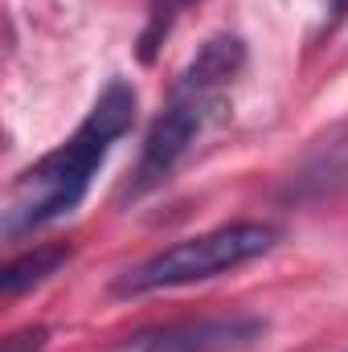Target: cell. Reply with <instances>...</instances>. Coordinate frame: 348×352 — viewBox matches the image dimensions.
<instances>
[{"instance_id": "4", "label": "cell", "mask_w": 348, "mask_h": 352, "mask_svg": "<svg viewBox=\"0 0 348 352\" xmlns=\"http://www.w3.org/2000/svg\"><path fill=\"white\" fill-rule=\"evenodd\" d=\"M348 188V119L336 123L324 140L312 144V152L291 173V197L295 201H324Z\"/></svg>"}, {"instance_id": "5", "label": "cell", "mask_w": 348, "mask_h": 352, "mask_svg": "<svg viewBox=\"0 0 348 352\" xmlns=\"http://www.w3.org/2000/svg\"><path fill=\"white\" fill-rule=\"evenodd\" d=\"M66 258H70L66 246H45V250L21 254V258H12V263L4 266V274H0V291L12 299V295H21V291H29V287L45 283V278L66 263Z\"/></svg>"}, {"instance_id": "3", "label": "cell", "mask_w": 348, "mask_h": 352, "mask_svg": "<svg viewBox=\"0 0 348 352\" xmlns=\"http://www.w3.org/2000/svg\"><path fill=\"white\" fill-rule=\"evenodd\" d=\"M262 336H266V320L259 316H217V320L148 332L135 340V352H246Z\"/></svg>"}, {"instance_id": "7", "label": "cell", "mask_w": 348, "mask_h": 352, "mask_svg": "<svg viewBox=\"0 0 348 352\" xmlns=\"http://www.w3.org/2000/svg\"><path fill=\"white\" fill-rule=\"evenodd\" d=\"M45 328H25V332H12L4 340V352H41L45 349Z\"/></svg>"}, {"instance_id": "1", "label": "cell", "mask_w": 348, "mask_h": 352, "mask_svg": "<svg viewBox=\"0 0 348 352\" xmlns=\"http://www.w3.org/2000/svg\"><path fill=\"white\" fill-rule=\"evenodd\" d=\"M131 123H135V87L123 78H111L98 102L90 107V115L83 119V127L62 148H54L50 156H41L33 168L17 176L4 201V234L17 238L25 230L50 226L62 213H70L87 197L111 144L127 135Z\"/></svg>"}, {"instance_id": "6", "label": "cell", "mask_w": 348, "mask_h": 352, "mask_svg": "<svg viewBox=\"0 0 348 352\" xmlns=\"http://www.w3.org/2000/svg\"><path fill=\"white\" fill-rule=\"evenodd\" d=\"M193 4H201V0H148V21H144V33H140V58L144 62H156V50L168 41L180 12L193 8Z\"/></svg>"}, {"instance_id": "8", "label": "cell", "mask_w": 348, "mask_h": 352, "mask_svg": "<svg viewBox=\"0 0 348 352\" xmlns=\"http://www.w3.org/2000/svg\"><path fill=\"white\" fill-rule=\"evenodd\" d=\"M328 8H332V16H345V12H348V0H328Z\"/></svg>"}, {"instance_id": "2", "label": "cell", "mask_w": 348, "mask_h": 352, "mask_svg": "<svg viewBox=\"0 0 348 352\" xmlns=\"http://www.w3.org/2000/svg\"><path fill=\"white\" fill-rule=\"evenodd\" d=\"M279 230L262 226V221H234L197 238H184L168 250H160L156 258L140 263L115 283V295H148V291H168V287H188V283H205L217 278L226 270L262 258L274 246Z\"/></svg>"}]
</instances>
